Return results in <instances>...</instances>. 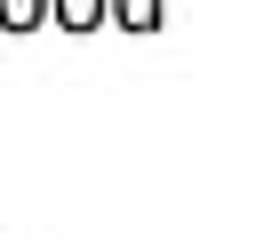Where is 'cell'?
Segmentation results:
<instances>
[{"mask_svg":"<svg viewBox=\"0 0 256 240\" xmlns=\"http://www.w3.org/2000/svg\"><path fill=\"white\" fill-rule=\"evenodd\" d=\"M48 16H56L64 32H96V24H104V0H48Z\"/></svg>","mask_w":256,"mask_h":240,"instance_id":"obj_1","label":"cell"},{"mask_svg":"<svg viewBox=\"0 0 256 240\" xmlns=\"http://www.w3.org/2000/svg\"><path fill=\"white\" fill-rule=\"evenodd\" d=\"M104 16L128 24V32H152V24H160V0H104Z\"/></svg>","mask_w":256,"mask_h":240,"instance_id":"obj_2","label":"cell"},{"mask_svg":"<svg viewBox=\"0 0 256 240\" xmlns=\"http://www.w3.org/2000/svg\"><path fill=\"white\" fill-rule=\"evenodd\" d=\"M48 24V0H0V32H40Z\"/></svg>","mask_w":256,"mask_h":240,"instance_id":"obj_3","label":"cell"}]
</instances>
